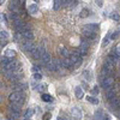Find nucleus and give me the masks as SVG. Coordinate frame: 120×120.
Wrapping results in <instances>:
<instances>
[{
    "mask_svg": "<svg viewBox=\"0 0 120 120\" xmlns=\"http://www.w3.org/2000/svg\"><path fill=\"white\" fill-rule=\"evenodd\" d=\"M10 101L13 102V103H23V95L22 93H19V91H13L11 95H10Z\"/></svg>",
    "mask_w": 120,
    "mask_h": 120,
    "instance_id": "f257e3e1",
    "label": "nucleus"
},
{
    "mask_svg": "<svg viewBox=\"0 0 120 120\" xmlns=\"http://www.w3.org/2000/svg\"><path fill=\"white\" fill-rule=\"evenodd\" d=\"M47 51H46V48L43 47V46H40V47H37V48H35L34 51H33V53H31V55H33V58L34 59H36V60H41V56L46 53Z\"/></svg>",
    "mask_w": 120,
    "mask_h": 120,
    "instance_id": "f03ea898",
    "label": "nucleus"
},
{
    "mask_svg": "<svg viewBox=\"0 0 120 120\" xmlns=\"http://www.w3.org/2000/svg\"><path fill=\"white\" fill-rule=\"evenodd\" d=\"M35 49V46L31 41H25L23 45H22V51L24 53H33V51Z\"/></svg>",
    "mask_w": 120,
    "mask_h": 120,
    "instance_id": "7ed1b4c3",
    "label": "nucleus"
},
{
    "mask_svg": "<svg viewBox=\"0 0 120 120\" xmlns=\"http://www.w3.org/2000/svg\"><path fill=\"white\" fill-rule=\"evenodd\" d=\"M113 83H114L113 77H107V78L102 79L101 85H102V88H103V89H111V88L113 86Z\"/></svg>",
    "mask_w": 120,
    "mask_h": 120,
    "instance_id": "20e7f679",
    "label": "nucleus"
},
{
    "mask_svg": "<svg viewBox=\"0 0 120 120\" xmlns=\"http://www.w3.org/2000/svg\"><path fill=\"white\" fill-rule=\"evenodd\" d=\"M88 48H89V43L86 41H82L81 45H79V49H78V53L81 55H85L88 53Z\"/></svg>",
    "mask_w": 120,
    "mask_h": 120,
    "instance_id": "39448f33",
    "label": "nucleus"
},
{
    "mask_svg": "<svg viewBox=\"0 0 120 120\" xmlns=\"http://www.w3.org/2000/svg\"><path fill=\"white\" fill-rule=\"evenodd\" d=\"M109 107L112 111H116L118 108H120V100L118 97H114L112 100H109Z\"/></svg>",
    "mask_w": 120,
    "mask_h": 120,
    "instance_id": "423d86ee",
    "label": "nucleus"
},
{
    "mask_svg": "<svg viewBox=\"0 0 120 120\" xmlns=\"http://www.w3.org/2000/svg\"><path fill=\"white\" fill-rule=\"evenodd\" d=\"M71 115H72V118L79 120V119L82 118V112H81V109H79L78 107H73V108H71Z\"/></svg>",
    "mask_w": 120,
    "mask_h": 120,
    "instance_id": "0eeeda50",
    "label": "nucleus"
},
{
    "mask_svg": "<svg viewBox=\"0 0 120 120\" xmlns=\"http://www.w3.org/2000/svg\"><path fill=\"white\" fill-rule=\"evenodd\" d=\"M108 60H109L111 63H113V64H116L119 60H120V56L116 54L115 51H113V52L109 53V55H108Z\"/></svg>",
    "mask_w": 120,
    "mask_h": 120,
    "instance_id": "6e6552de",
    "label": "nucleus"
},
{
    "mask_svg": "<svg viewBox=\"0 0 120 120\" xmlns=\"http://www.w3.org/2000/svg\"><path fill=\"white\" fill-rule=\"evenodd\" d=\"M10 111H11V113H19L21 112V103H11V106H10Z\"/></svg>",
    "mask_w": 120,
    "mask_h": 120,
    "instance_id": "1a4fd4ad",
    "label": "nucleus"
},
{
    "mask_svg": "<svg viewBox=\"0 0 120 120\" xmlns=\"http://www.w3.org/2000/svg\"><path fill=\"white\" fill-rule=\"evenodd\" d=\"M22 3L23 1H11V4H10V8H11V11H13V13H16Z\"/></svg>",
    "mask_w": 120,
    "mask_h": 120,
    "instance_id": "9d476101",
    "label": "nucleus"
},
{
    "mask_svg": "<svg viewBox=\"0 0 120 120\" xmlns=\"http://www.w3.org/2000/svg\"><path fill=\"white\" fill-rule=\"evenodd\" d=\"M22 36L26 40V41H31V40L34 38V34H33L31 30H25V31L22 34Z\"/></svg>",
    "mask_w": 120,
    "mask_h": 120,
    "instance_id": "9b49d317",
    "label": "nucleus"
},
{
    "mask_svg": "<svg viewBox=\"0 0 120 120\" xmlns=\"http://www.w3.org/2000/svg\"><path fill=\"white\" fill-rule=\"evenodd\" d=\"M103 68H106L107 71H109V72H113V70H114V64L111 63V61H109V60L107 59L106 61H105V64H103Z\"/></svg>",
    "mask_w": 120,
    "mask_h": 120,
    "instance_id": "f8f14e48",
    "label": "nucleus"
},
{
    "mask_svg": "<svg viewBox=\"0 0 120 120\" xmlns=\"http://www.w3.org/2000/svg\"><path fill=\"white\" fill-rule=\"evenodd\" d=\"M61 64H63V68H72L73 67V64L71 63L70 59H63Z\"/></svg>",
    "mask_w": 120,
    "mask_h": 120,
    "instance_id": "ddd939ff",
    "label": "nucleus"
},
{
    "mask_svg": "<svg viewBox=\"0 0 120 120\" xmlns=\"http://www.w3.org/2000/svg\"><path fill=\"white\" fill-rule=\"evenodd\" d=\"M97 25L96 24H85L84 25V28H83V30H88V31H91V33H95L96 30H97Z\"/></svg>",
    "mask_w": 120,
    "mask_h": 120,
    "instance_id": "4468645a",
    "label": "nucleus"
},
{
    "mask_svg": "<svg viewBox=\"0 0 120 120\" xmlns=\"http://www.w3.org/2000/svg\"><path fill=\"white\" fill-rule=\"evenodd\" d=\"M41 61L46 65V64H48V63H51L52 61V59H51V54H49L48 52H46L42 56H41Z\"/></svg>",
    "mask_w": 120,
    "mask_h": 120,
    "instance_id": "2eb2a0df",
    "label": "nucleus"
},
{
    "mask_svg": "<svg viewBox=\"0 0 120 120\" xmlns=\"http://www.w3.org/2000/svg\"><path fill=\"white\" fill-rule=\"evenodd\" d=\"M59 53H60V55L63 56V59H68V58H70V53H68V51H67L66 48H64V47H60Z\"/></svg>",
    "mask_w": 120,
    "mask_h": 120,
    "instance_id": "dca6fc26",
    "label": "nucleus"
},
{
    "mask_svg": "<svg viewBox=\"0 0 120 120\" xmlns=\"http://www.w3.org/2000/svg\"><path fill=\"white\" fill-rule=\"evenodd\" d=\"M37 11H38V7H37L36 4H33V5H30V6L28 7V12H29L30 15H36Z\"/></svg>",
    "mask_w": 120,
    "mask_h": 120,
    "instance_id": "f3484780",
    "label": "nucleus"
},
{
    "mask_svg": "<svg viewBox=\"0 0 120 120\" xmlns=\"http://www.w3.org/2000/svg\"><path fill=\"white\" fill-rule=\"evenodd\" d=\"M83 36L84 37H86L88 40H94L96 36H95V34L94 33H91V31H88V30H83Z\"/></svg>",
    "mask_w": 120,
    "mask_h": 120,
    "instance_id": "a211bd4d",
    "label": "nucleus"
},
{
    "mask_svg": "<svg viewBox=\"0 0 120 120\" xmlns=\"http://www.w3.org/2000/svg\"><path fill=\"white\" fill-rule=\"evenodd\" d=\"M83 89L81 88V86H76L75 88V94H76V97L77 98H82V96H83Z\"/></svg>",
    "mask_w": 120,
    "mask_h": 120,
    "instance_id": "6ab92c4d",
    "label": "nucleus"
},
{
    "mask_svg": "<svg viewBox=\"0 0 120 120\" xmlns=\"http://www.w3.org/2000/svg\"><path fill=\"white\" fill-rule=\"evenodd\" d=\"M54 66H55V71H59V70H61L63 68V64H61V60H59V59H55V60H52Z\"/></svg>",
    "mask_w": 120,
    "mask_h": 120,
    "instance_id": "aec40b11",
    "label": "nucleus"
},
{
    "mask_svg": "<svg viewBox=\"0 0 120 120\" xmlns=\"http://www.w3.org/2000/svg\"><path fill=\"white\" fill-rule=\"evenodd\" d=\"M108 100H112L115 97V90L114 89H107V94H106Z\"/></svg>",
    "mask_w": 120,
    "mask_h": 120,
    "instance_id": "412c9836",
    "label": "nucleus"
},
{
    "mask_svg": "<svg viewBox=\"0 0 120 120\" xmlns=\"http://www.w3.org/2000/svg\"><path fill=\"white\" fill-rule=\"evenodd\" d=\"M16 55V52L13 51V49H10V48H7V49H5V56H7V58H13Z\"/></svg>",
    "mask_w": 120,
    "mask_h": 120,
    "instance_id": "4be33fe9",
    "label": "nucleus"
},
{
    "mask_svg": "<svg viewBox=\"0 0 120 120\" xmlns=\"http://www.w3.org/2000/svg\"><path fill=\"white\" fill-rule=\"evenodd\" d=\"M11 61H12V60L10 59V58H7V56H5V55H4L1 59H0V63H1L3 67H4V66H6V65H8V64L11 63Z\"/></svg>",
    "mask_w": 120,
    "mask_h": 120,
    "instance_id": "5701e85b",
    "label": "nucleus"
},
{
    "mask_svg": "<svg viewBox=\"0 0 120 120\" xmlns=\"http://www.w3.org/2000/svg\"><path fill=\"white\" fill-rule=\"evenodd\" d=\"M26 84H16L13 88L16 89V91H19V93H21L22 91V90H24V89H26Z\"/></svg>",
    "mask_w": 120,
    "mask_h": 120,
    "instance_id": "b1692460",
    "label": "nucleus"
},
{
    "mask_svg": "<svg viewBox=\"0 0 120 120\" xmlns=\"http://www.w3.org/2000/svg\"><path fill=\"white\" fill-rule=\"evenodd\" d=\"M8 38V33L5 31V30H0V40H7Z\"/></svg>",
    "mask_w": 120,
    "mask_h": 120,
    "instance_id": "393cba45",
    "label": "nucleus"
},
{
    "mask_svg": "<svg viewBox=\"0 0 120 120\" xmlns=\"http://www.w3.org/2000/svg\"><path fill=\"white\" fill-rule=\"evenodd\" d=\"M86 100H88L90 103H94V105H97L98 103V100L95 96H86Z\"/></svg>",
    "mask_w": 120,
    "mask_h": 120,
    "instance_id": "a878e982",
    "label": "nucleus"
},
{
    "mask_svg": "<svg viewBox=\"0 0 120 120\" xmlns=\"http://www.w3.org/2000/svg\"><path fill=\"white\" fill-rule=\"evenodd\" d=\"M34 113H35L34 108H29L28 111H26V113H25V118H26V119H30V118L34 115Z\"/></svg>",
    "mask_w": 120,
    "mask_h": 120,
    "instance_id": "bb28decb",
    "label": "nucleus"
},
{
    "mask_svg": "<svg viewBox=\"0 0 120 120\" xmlns=\"http://www.w3.org/2000/svg\"><path fill=\"white\" fill-rule=\"evenodd\" d=\"M60 7H61V0H55L54 5H53V8L55 10V11H58V10H60Z\"/></svg>",
    "mask_w": 120,
    "mask_h": 120,
    "instance_id": "cd10ccee",
    "label": "nucleus"
},
{
    "mask_svg": "<svg viewBox=\"0 0 120 120\" xmlns=\"http://www.w3.org/2000/svg\"><path fill=\"white\" fill-rule=\"evenodd\" d=\"M42 101H45V102H51V101H52V96L48 95V94H43V95H42Z\"/></svg>",
    "mask_w": 120,
    "mask_h": 120,
    "instance_id": "c85d7f7f",
    "label": "nucleus"
},
{
    "mask_svg": "<svg viewBox=\"0 0 120 120\" xmlns=\"http://www.w3.org/2000/svg\"><path fill=\"white\" fill-rule=\"evenodd\" d=\"M45 66L47 67V70H49V71H55V66H54L53 61H51V63H48V64H46Z\"/></svg>",
    "mask_w": 120,
    "mask_h": 120,
    "instance_id": "c756f323",
    "label": "nucleus"
},
{
    "mask_svg": "<svg viewBox=\"0 0 120 120\" xmlns=\"http://www.w3.org/2000/svg\"><path fill=\"white\" fill-rule=\"evenodd\" d=\"M90 13H89V10L88 8H84V10H82V11H81V15H79V16H81L82 18H85V17H88Z\"/></svg>",
    "mask_w": 120,
    "mask_h": 120,
    "instance_id": "7c9ffc66",
    "label": "nucleus"
},
{
    "mask_svg": "<svg viewBox=\"0 0 120 120\" xmlns=\"http://www.w3.org/2000/svg\"><path fill=\"white\" fill-rule=\"evenodd\" d=\"M83 76H84V78L86 79V81H91V76H90V71H89V70H86V71L83 72Z\"/></svg>",
    "mask_w": 120,
    "mask_h": 120,
    "instance_id": "2f4dec72",
    "label": "nucleus"
},
{
    "mask_svg": "<svg viewBox=\"0 0 120 120\" xmlns=\"http://www.w3.org/2000/svg\"><path fill=\"white\" fill-rule=\"evenodd\" d=\"M90 96H95V95H97L98 94V86H94L91 90H90Z\"/></svg>",
    "mask_w": 120,
    "mask_h": 120,
    "instance_id": "473e14b6",
    "label": "nucleus"
},
{
    "mask_svg": "<svg viewBox=\"0 0 120 120\" xmlns=\"http://www.w3.org/2000/svg\"><path fill=\"white\" fill-rule=\"evenodd\" d=\"M111 18H112V19H114L115 22H118L119 19H120V17H119V15H118L116 12H113V13L111 15Z\"/></svg>",
    "mask_w": 120,
    "mask_h": 120,
    "instance_id": "72a5a7b5",
    "label": "nucleus"
},
{
    "mask_svg": "<svg viewBox=\"0 0 120 120\" xmlns=\"http://www.w3.org/2000/svg\"><path fill=\"white\" fill-rule=\"evenodd\" d=\"M42 79V76L40 75V73H34V81H36V82H40Z\"/></svg>",
    "mask_w": 120,
    "mask_h": 120,
    "instance_id": "f704fd0d",
    "label": "nucleus"
},
{
    "mask_svg": "<svg viewBox=\"0 0 120 120\" xmlns=\"http://www.w3.org/2000/svg\"><path fill=\"white\" fill-rule=\"evenodd\" d=\"M103 115V113L101 112V111H97L96 113H95V120H98V119H101V116Z\"/></svg>",
    "mask_w": 120,
    "mask_h": 120,
    "instance_id": "c9c22d12",
    "label": "nucleus"
},
{
    "mask_svg": "<svg viewBox=\"0 0 120 120\" xmlns=\"http://www.w3.org/2000/svg\"><path fill=\"white\" fill-rule=\"evenodd\" d=\"M81 88L83 89V91H84V90H89V85H88V83H86V82H83V83H82V85H81Z\"/></svg>",
    "mask_w": 120,
    "mask_h": 120,
    "instance_id": "e433bc0d",
    "label": "nucleus"
},
{
    "mask_svg": "<svg viewBox=\"0 0 120 120\" xmlns=\"http://www.w3.org/2000/svg\"><path fill=\"white\" fill-rule=\"evenodd\" d=\"M118 36H119V31H115V33H113L111 36H109V38L114 40V38H118Z\"/></svg>",
    "mask_w": 120,
    "mask_h": 120,
    "instance_id": "4c0bfd02",
    "label": "nucleus"
},
{
    "mask_svg": "<svg viewBox=\"0 0 120 120\" xmlns=\"http://www.w3.org/2000/svg\"><path fill=\"white\" fill-rule=\"evenodd\" d=\"M108 43H109V37L107 36V37H105V38H103V42H102V46L105 47V46H107Z\"/></svg>",
    "mask_w": 120,
    "mask_h": 120,
    "instance_id": "58836bf2",
    "label": "nucleus"
},
{
    "mask_svg": "<svg viewBox=\"0 0 120 120\" xmlns=\"http://www.w3.org/2000/svg\"><path fill=\"white\" fill-rule=\"evenodd\" d=\"M23 36H22V34H18V33H16L15 34V40H16V41H19V40H21Z\"/></svg>",
    "mask_w": 120,
    "mask_h": 120,
    "instance_id": "ea45409f",
    "label": "nucleus"
},
{
    "mask_svg": "<svg viewBox=\"0 0 120 120\" xmlns=\"http://www.w3.org/2000/svg\"><path fill=\"white\" fill-rule=\"evenodd\" d=\"M38 70H40L38 66H33V67H31V71H33L34 73H38Z\"/></svg>",
    "mask_w": 120,
    "mask_h": 120,
    "instance_id": "a19ab883",
    "label": "nucleus"
},
{
    "mask_svg": "<svg viewBox=\"0 0 120 120\" xmlns=\"http://www.w3.org/2000/svg\"><path fill=\"white\" fill-rule=\"evenodd\" d=\"M43 120H51V113H46L43 115Z\"/></svg>",
    "mask_w": 120,
    "mask_h": 120,
    "instance_id": "79ce46f5",
    "label": "nucleus"
},
{
    "mask_svg": "<svg viewBox=\"0 0 120 120\" xmlns=\"http://www.w3.org/2000/svg\"><path fill=\"white\" fill-rule=\"evenodd\" d=\"M100 120H111V119H109V115H108V114H103Z\"/></svg>",
    "mask_w": 120,
    "mask_h": 120,
    "instance_id": "37998d69",
    "label": "nucleus"
},
{
    "mask_svg": "<svg viewBox=\"0 0 120 120\" xmlns=\"http://www.w3.org/2000/svg\"><path fill=\"white\" fill-rule=\"evenodd\" d=\"M95 3H96V5H97V6H100V7H102V6H103V4H102L101 0H97V1H95Z\"/></svg>",
    "mask_w": 120,
    "mask_h": 120,
    "instance_id": "c03bdc74",
    "label": "nucleus"
},
{
    "mask_svg": "<svg viewBox=\"0 0 120 120\" xmlns=\"http://www.w3.org/2000/svg\"><path fill=\"white\" fill-rule=\"evenodd\" d=\"M6 19V16H4V15H0V21H5Z\"/></svg>",
    "mask_w": 120,
    "mask_h": 120,
    "instance_id": "a18cd8bd",
    "label": "nucleus"
},
{
    "mask_svg": "<svg viewBox=\"0 0 120 120\" xmlns=\"http://www.w3.org/2000/svg\"><path fill=\"white\" fill-rule=\"evenodd\" d=\"M58 120H65V119H63L61 116H59V118H58Z\"/></svg>",
    "mask_w": 120,
    "mask_h": 120,
    "instance_id": "49530a36",
    "label": "nucleus"
},
{
    "mask_svg": "<svg viewBox=\"0 0 120 120\" xmlns=\"http://www.w3.org/2000/svg\"><path fill=\"white\" fill-rule=\"evenodd\" d=\"M8 120H13V119H12V118H10V119H8Z\"/></svg>",
    "mask_w": 120,
    "mask_h": 120,
    "instance_id": "de8ad7c7",
    "label": "nucleus"
},
{
    "mask_svg": "<svg viewBox=\"0 0 120 120\" xmlns=\"http://www.w3.org/2000/svg\"><path fill=\"white\" fill-rule=\"evenodd\" d=\"M24 120H30V119H26V118H25V119H24Z\"/></svg>",
    "mask_w": 120,
    "mask_h": 120,
    "instance_id": "09e8293b",
    "label": "nucleus"
}]
</instances>
